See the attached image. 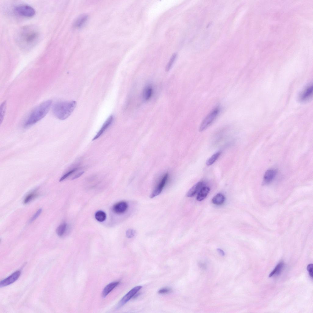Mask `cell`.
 I'll use <instances>...</instances> for the list:
<instances>
[{
  "instance_id": "26",
  "label": "cell",
  "mask_w": 313,
  "mask_h": 313,
  "mask_svg": "<svg viewBox=\"0 0 313 313\" xmlns=\"http://www.w3.org/2000/svg\"><path fill=\"white\" fill-rule=\"evenodd\" d=\"M78 168H74L66 173L60 178V181L61 182L64 180L72 173L75 171Z\"/></svg>"
},
{
  "instance_id": "8",
  "label": "cell",
  "mask_w": 313,
  "mask_h": 313,
  "mask_svg": "<svg viewBox=\"0 0 313 313\" xmlns=\"http://www.w3.org/2000/svg\"><path fill=\"white\" fill-rule=\"evenodd\" d=\"M312 94V85H309L300 94L299 99L301 102L307 101L311 98Z\"/></svg>"
},
{
  "instance_id": "15",
  "label": "cell",
  "mask_w": 313,
  "mask_h": 313,
  "mask_svg": "<svg viewBox=\"0 0 313 313\" xmlns=\"http://www.w3.org/2000/svg\"><path fill=\"white\" fill-rule=\"evenodd\" d=\"M153 93V88L151 85H148L145 87L143 91L142 95L144 100H149L152 96Z\"/></svg>"
},
{
  "instance_id": "19",
  "label": "cell",
  "mask_w": 313,
  "mask_h": 313,
  "mask_svg": "<svg viewBox=\"0 0 313 313\" xmlns=\"http://www.w3.org/2000/svg\"><path fill=\"white\" fill-rule=\"evenodd\" d=\"M221 154V152H219L213 154L206 162V164L207 166H210L217 159Z\"/></svg>"
},
{
  "instance_id": "16",
  "label": "cell",
  "mask_w": 313,
  "mask_h": 313,
  "mask_svg": "<svg viewBox=\"0 0 313 313\" xmlns=\"http://www.w3.org/2000/svg\"><path fill=\"white\" fill-rule=\"evenodd\" d=\"M210 190L208 187L203 186L198 193L197 200L198 201H201L204 199L209 193Z\"/></svg>"
},
{
  "instance_id": "6",
  "label": "cell",
  "mask_w": 313,
  "mask_h": 313,
  "mask_svg": "<svg viewBox=\"0 0 313 313\" xmlns=\"http://www.w3.org/2000/svg\"><path fill=\"white\" fill-rule=\"evenodd\" d=\"M142 288V286L139 285L135 286L131 289L121 299L117 305V308L120 307L127 303L134 297Z\"/></svg>"
},
{
  "instance_id": "7",
  "label": "cell",
  "mask_w": 313,
  "mask_h": 313,
  "mask_svg": "<svg viewBox=\"0 0 313 313\" xmlns=\"http://www.w3.org/2000/svg\"><path fill=\"white\" fill-rule=\"evenodd\" d=\"M168 176L167 173L164 174L161 178L159 183L150 194V197L153 198L160 193L167 182Z\"/></svg>"
},
{
  "instance_id": "12",
  "label": "cell",
  "mask_w": 313,
  "mask_h": 313,
  "mask_svg": "<svg viewBox=\"0 0 313 313\" xmlns=\"http://www.w3.org/2000/svg\"><path fill=\"white\" fill-rule=\"evenodd\" d=\"M204 183L202 182H199L192 187L188 191L186 196L188 197H191L199 191L203 187Z\"/></svg>"
},
{
  "instance_id": "23",
  "label": "cell",
  "mask_w": 313,
  "mask_h": 313,
  "mask_svg": "<svg viewBox=\"0 0 313 313\" xmlns=\"http://www.w3.org/2000/svg\"><path fill=\"white\" fill-rule=\"evenodd\" d=\"M177 56V54L176 53H174L172 55L166 67V70L167 71H168L171 69Z\"/></svg>"
},
{
  "instance_id": "24",
  "label": "cell",
  "mask_w": 313,
  "mask_h": 313,
  "mask_svg": "<svg viewBox=\"0 0 313 313\" xmlns=\"http://www.w3.org/2000/svg\"><path fill=\"white\" fill-rule=\"evenodd\" d=\"M6 107V102L4 101L0 107V123H1L3 119Z\"/></svg>"
},
{
  "instance_id": "22",
  "label": "cell",
  "mask_w": 313,
  "mask_h": 313,
  "mask_svg": "<svg viewBox=\"0 0 313 313\" xmlns=\"http://www.w3.org/2000/svg\"><path fill=\"white\" fill-rule=\"evenodd\" d=\"M87 17L83 16L79 18L75 23V26L76 27H80L84 24L87 19Z\"/></svg>"
},
{
  "instance_id": "30",
  "label": "cell",
  "mask_w": 313,
  "mask_h": 313,
  "mask_svg": "<svg viewBox=\"0 0 313 313\" xmlns=\"http://www.w3.org/2000/svg\"><path fill=\"white\" fill-rule=\"evenodd\" d=\"M171 289L167 288L160 289L158 291V293L160 294H165L169 293L171 291Z\"/></svg>"
},
{
  "instance_id": "11",
  "label": "cell",
  "mask_w": 313,
  "mask_h": 313,
  "mask_svg": "<svg viewBox=\"0 0 313 313\" xmlns=\"http://www.w3.org/2000/svg\"><path fill=\"white\" fill-rule=\"evenodd\" d=\"M113 120L112 116H110L104 123L102 127L98 132L95 136L93 138L92 140L94 141L98 138L110 126L112 123Z\"/></svg>"
},
{
  "instance_id": "27",
  "label": "cell",
  "mask_w": 313,
  "mask_h": 313,
  "mask_svg": "<svg viewBox=\"0 0 313 313\" xmlns=\"http://www.w3.org/2000/svg\"><path fill=\"white\" fill-rule=\"evenodd\" d=\"M135 231L132 229H129L126 232V236L128 238H131L135 235Z\"/></svg>"
},
{
  "instance_id": "18",
  "label": "cell",
  "mask_w": 313,
  "mask_h": 313,
  "mask_svg": "<svg viewBox=\"0 0 313 313\" xmlns=\"http://www.w3.org/2000/svg\"><path fill=\"white\" fill-rule=\"evenodd\" d=\"M284 266L283 262H281L278 263L276 266L274 270L271 272L269 275V277L279 274L282 271Z\"/></svg>"
},
{
  "instance_id": "17",
  "label": "cell",
  "mask_w": 313,
  "mask_h": 313,
  "mask_svg": "<svg viewBox=\"0 0 313 313\" xmlns=\"http://www.w3.org/2000/svg\"><path fill=\"white\" fill-rule=\"evenodd\" d=\"M225 200L224 195L221 193H218L215 195L212 199V203L216 205H221L223 203Z\"/></svg>"
},
{
  "instance_id": "2",
  "label": "cell",
  "mask_w": 313,
  "mask_h": 313,
  "mask_svg": "<svg viewBox=\"0 0 313 313\" xmlns=\"http://www.w3.org/2000/svg\"><path fill=\"white\" fill-rule=\"evenodd\" d=\"M52 103V101H46L36 107L30 113L26 120L24 126L30 127L43 118L48 112Z\"/></svg>"
},
{
  "instance_id": "10",
  "label": "cell",
  "mask_w": 313,
  "mask_h": 313,
  "mask_svg": "<svg viewBox=\"0 0 313 313\" xmlns=\"http://www.w3.org/2000/svg\"><path fill=\"white\" fill-rule=\"evenodd\" d=\"M128 207L127 204L126 202L122 201L115 204L113 206L112 210L116 214H121L127 211Z\"/></svg>"
},
{
  "instance_id": "3",
  "label": "cell",
  "mask_w": 313,
  "mask_h": 313,
  "mask_svg": "<svg viewBox=\"0 0 313 313\" xmlns=\"http://www.w3.org/2000/svg\"><path fill=\"white\" fill-rule=\"evenodd\" d=\"M76 105L75 101H63L57 102L52 108L54 115L61 120H64L72 114Z\"/></svg>"
},
{
  "instance_id": "5",
  "label": "cell",
  "mask_w": 313,
  "mask_h": 313,
  "mask_svg": "<svg viewBox=\"0 0 313 313\" xmlns=\"http://www.w3.org/2000/svg\"><path fill=\"white\" fill-rule=\"evenodd\" d=\"M15 11L19 15L25 17H31L35 14L34 9L31 6L25 4H20L15 6Z\"/></svg>"
},
{
  "instance_id": "25",
  "label": "cell",
  "mask_w": 313,
  "mask_h": 313,
  "mask_svg": "<svg viewBox=\"0 0 313 313\" xmlns=\"http://www.w3.org/2000/svg\"><path fill=\"white\" fill-rule=\"evenodd\" d=\"M37 195V194L36 193H31L28 194L24 200V204H27L35 197Z\"/></svg>"
},
{
  "instance_id": "29",
  "label": "cell",
  "mask_w": 313,
  "mask_h": 313,
  "mask_svg": "<svg viewBox=\"0 0 313 313\" xmlns=\"http://www.w3.org/2000/svg\"><path fill=\"white\" fill-rule=\"evenodd\" d=\"M307 270L309 272L310 276L312 278H313V264H309L307 267Z\"/></svg>"
},
{
  "instance_id": "21",
  "label": "cell",
  "mask_w": 313,
  "mask_h": 313,
  "mask_svg": "<svg viewBox=\"0 0 313 313\" xmlns=\"http://www.w3.org/2000/svg\"><path fill=\"white\" fill-rule=\"evenodd\" d=\"M67 228V224L65 223H63L60 225L57 228L56 233L59 236H62L65 233Z\"/></svg>"
},
{
  "instance_id": "20",
  "label": "cell",
  "mask_w": 313,
  "mask_h": 313,
  "mask_svg": "<svg viewBox=\"0 0 313 313\" xmlns=\"http://www.w3.org/2000/svg\"><path fill=\"white\" fill-rule=\"evenodd\" d=\"M95 217L97 221L100 222H102L105 220L106 218V215L103 211H99L96 213Z\"/></svg>"
},
{
  "instance_id": "31",
  "label": "cell",
  "mask_w": 313,
  "mask_h": 313,
  "mask_svg": "<svg viewBox=\"0 0 313 313\" xmlns=\"http://www.w3.org/2000/svg\"><path fill=\"white\" fill-rule=\"evenodd\" d=\"M84 173V171H82V172H81L77 174V175H75V176H74L72 178V180L74 179H77V178H79V177H80Z\"/></svg>"
},
{
  "instance_id": "4",
  "label": "cell",
  "mask_w": 313,
  "mask_h": 313,
  "mask_svg": "<svg viewBox=\"0 0 313 313\" xmlns=\"http://www.w3.org/2000/svg\"><path fill=\"white\" fill-rule=\"evenodd\" d=\"M220 111V107L217 106L206 116L200 125V131H203L212 123L218 115Z\"/></svg>"
},
{
  "instance_id": "14",
  "label": "cell",
  "mask_w": 313,
  "mask_h": 313,
  "mask_svg": "<svg viewBox=\"0 0 313 313\" xmlns=\"http://www.w3.org/2000/svg\"><path fill=\"white\" fill-rule=\"evenodd\" d=\"M119 282H114L107 285L104 289L102 294V296L104 298L119 284Z\"/></svg>"
},
{
  "instance_id": "28",
  "label": "cell",
  "mask_w": 313,
  "mask_h": 313,
  "mask_svg": "<svg viewBox=\"0 0 313 313\" xmlns=\"http://www.w3.org/2000/svg\"><path fill=\"white\" fill-rule=\"evenodd\" d=\"M42 211V209H39L34 214L32 217L31 218L30 220V223H31L33 222L34 220L36 219V218L38 217V216L40 215Z\"/></svg>"
},
{
  "instance_id": "32",
  "label": "cell",
  "mask_w": 313,
  "mask_h": 313,
  "mask_svg": "<svg viewBox=\"0 0 313 313\" xmlns=\"http://www.w3.org/2000/svg\"><path fill=\"white\" fill-rule=\"evenodd\" d=\"M218 252L219 253V254L222 256H224L225 255V253L224 251L220 249H217Z\"/></svg>"
},
{
  "instance_id": "9",
  "label": "cell",
  "mask_w": 313,
  "mask_h": 313,
  "mask_svg": "<svg viewBox=\"0 0 313 313\" xmlns=\"http://www.w3.org/2000/svg\"><path fill=\"white\" fill-rule=\"evenodd\" d=\"M20 274V271H17L8 277L1 281L0 287H3L11 284L16 281L19 278Z\"/></svg>"
},
{
  "instance_id": "13",
  "label": "cell",
  "mask_w": 313,
  "mask_h": 313,
  "mask_svg": "<svg viewBox=\"0 0 313 313\" xmlns=\"http://www.w3.org/2000/svg\"><path fill=\"white\" fill-rule=\"evenodd\" d=\"M276 174V171L274 169H271L267 170L264 174L263 181L266 183L270 182L275 177Z\"/></svg>"
},
{
  "instance_id": "1",
  "label": "cell",
  "mask_w": 313,
  "mask_h": 313,
  "mask_svg": "<svg viewBox=\"0 0 313 313\" xmlns=\"http://www.w3.org/2000/svg\"><path fill=\"white\" fill-rule=\"evenodd\" d=\"M40 35L39 31L32 27H25L20 29L16 36L17 43L23 49L27 50L37 42Z\"/></svg>"
}]
</instances>
